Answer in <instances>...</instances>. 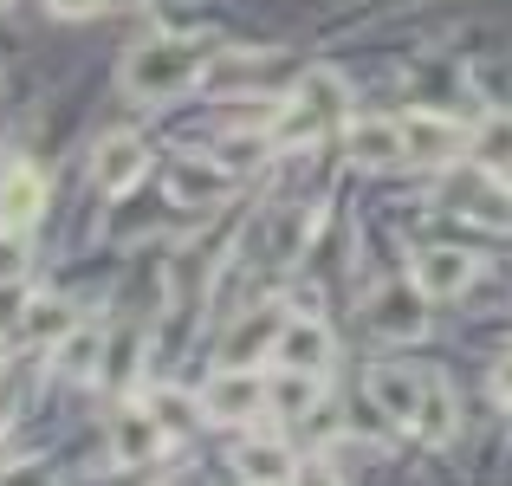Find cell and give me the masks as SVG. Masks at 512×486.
Returning a JSON list of instances; mask_svg holds the SVG:
<instances>
[{
  "label": "cell",
  "instance_id": "cell-9",
  "mask_svg": "<svg viewBox=\"0 0 512 486\" xmlns=\"http://www.w3.org/2000/svg\"><path fill=\"white\" fill-rule=\"evenodd\" d=\"M422 299H428V292L422 286H415V279H409V286H389V292H376V299H370V324H376V331H383V337H422Z\"/></svg>",
  "mask_w": 512,
  "mask_h": 486
},
{
  "label": "cell",
  "instance_id": "cell-1",
  "mask_svg": "<svg viewBox=\"0 0 512 486\" xmlns=\"http://www.w3.org/2000/svg\"><path fill=\"white\" fill-rule=\"evenodd\" d=\"M195 72H201V39L169 33L124 59V91L130 98H175L182 85H195Z\"/></svg>",
  "mask_w": 512,
  "mask_h": 486
},
{
  "label": "cell",
  "instance_id": "cell-15",
  "mask_svg": "<svg viewBox=\"0 0 512 486\" xmlns=\"http://www.w3.org/2000/svg\"><path fill=\"white\" fill-rule=\"evenodd\" d=\"M169 195L182 201V208H208V201L227 195V175L221 169H201V162H182V169L169 175Z\"/></svg>",
  "mask_w": 512,
  "mask_h": 486
},
{
  "label": "cell",
  "instance_id": "cell-21",
  "mask_svg": "<svg viewBox=\"0 0 512 486\" xmlns=\"http://www.w3.org/2000/svg\"><path fill=\"white\" fill-rule=\"evenodd\" d=\"M195 409H201V402H182V396H156L150 402V415L169 428V435H175V428H188V415H195Z\"/></svg>",
  "mask_w": 512,
  "mask_h": 486
},
{
  "label": "cell",
  "instance_id": "cell-24",
  "mask_svg": "<svg viewBox=\"0 0 512 486\" xmlns=\"http://www.w3.org/2000/svg\"><path fill=\"white\" fill-rule=\"evenodd\" d=\"M59 20H91V13H104V0H46Z\"/></svg>",
  "mask_w": 512,
  "mask_h": 486
},
{
  "label": "cell",
  "instance_id": "cell-12",
  "mask_svg": "<svg viewBox=\"0 0 512 486\" xmlns=\"http://www.w3.org/2000/svg\"><path fill=\"white\" fill-rule=\"evenodd\" d=\"M163 435H169V428L156 422L150 409H124V415L111 422V454H117V461H130V467H137V461H150V454L163 448Z\"/></svg>",
  "mask_w": 512,
  "mask_h": 486
},
{
  "label": "cell",
  "instance_id": "cell-5",
  "mask_svg": "<svg viewBox=\"0 0 512 486\" xmlns=\"http://www.w3.org/2000/svg\"><path fill=\"white\" fill-rule=\"evenodd\" d=\"M344 156L357 162V169H402V162H409L402 117L396 124H389V117H357V124L344 130Z\"/></svg>",
  "mask_w": 512,
  "mask_h": 486
},
{
  "label": "cell",
  "instance_id": "cell-29",
  "mask_svg": "<svg viewBox=\"0 0 512 486\" xmlns=\"http://www.w3.org/2000/svg\"><path fill=\"white\" fill-rule=\"evenodd\" d=\"M0 227H7V221H0Z\"/></svg>",
  "mask_w": 512,
  "mask_h": 486
},
{
  "label": "cell",
  "instance_id": "cell-2",
  "mask_svg": "<svg viewBox=\"0 0 512 486\" xmlns=\"http://www.w3.org/2000/svg\"><path fill=\"white\" fill-rule=\"evenodd\" d=\"M344 98H350V91H344L338 72H325V65H318V72H305L299 91H292V104L279 111V130H273V137L279 143H312L318 130H331L344 117Z\"/></svg>",
  "mask_w": 512,
  "mask_h": 486
},
{
  "label": "cell",
  "instance_id": "cell-27",
  "mask_svg": "<svg viewBox=\"0 0 512 486\" xmlns=\"http://www.w3.org/2000/svg\"><path fill=\"white\" fill-rule=\"evenodd\" d=\"M7 474H13V441L0 435V480H7Z\"/></svg>",
  "mask_w": 512,
  "mask_h": 486
},
{
  "label": "cell",
  "instance_id": "cell-16",
  "mask_svg": "<svg viewBox=\"0 0 512 486\" xmlns=\"http://www.w3.org/2000/svg\"><path fill=\"white\" fill-rule=\"evenodd\" d=\"M474 162L493 175H512V117H487V124H474Z\"/></svg>",
  "mask_w": 512,
  "mask_h": 486
},
{
  "label": "cell",
  "instance_id": "cell-10",
  "mask_svg": "<svg viewBox=\"0 0 512 486\" xmlns=\"http://www.w3.org/2000/svg\"><path fill=\"white\" fill-rule=\"evenodd\" d=\"M52 370L72 376V383H91L104 370V324H72V331L52 344Z\"/></svg>",
  "mask_w": 512,
  "mask_h": 486
},
{
  "label": "cell",
  "instance_id": "cell-25",
  "mask_svg": "<svg viewBox=\"0 0 512 486\" xmlns=\"http://www.w3.org/2000/svg\"><path fill=\"white\" fill-rule=\"evenodd\" d=\"M0 486H52V480H46V474H20V467H13V474L0 480Z\"/></svg>",
  "mask_w": 512,
  "mask_h": 486
},
{
  "label": "cell",
  "instance_id": "cell-28",
  "mask_svg": "<svg viewBox=\"0 0 512 486\" xmlns=\"http://www.w3.org/2000/svg\"><path fill=\"white\" fill-rule=\"evenodd\" d=\"M247 486H286V480H247Z\"/></svg>",
  "mask_w": 512,
  "mask_h": 486
},
{
  "label": "cell",
  "instance_id": "cell-4",
  "mask_svg": "<svg viewBox=\"0 0 512 486\" xmlns=\"http://www.w3.org/2000/svg\"><path fill=\"white\" fill-rule=\"evenodd\" d=\"M402 143H409V162H454L461 150H474V130L454 124V117H435V111H409L402 117Z\"/></svg>",
  "mask_w": 512,
  "mask_h": 486
},
{
  "label": "cell",
  "instance_id": "cell-14",
  "mask_svg": "<svg viewBox=\"0 0 512 486\" xmlns=\"http://www.w3.org/2000/svg\"><path fill=\"white\" fill-rule=\"evenodd\" d=\"M234 467L247 480H286V474H299V467H292V454H286V441H240V448H234Z\"/></svg>",
  "mask_w": 512,
  "mask_h": 486
},
{
  "label": "cell",
  "instance_id": "cell-26",
  "mask_svg": "<svg viewBox=\"0 0 512 486\" xmlns=\"http://www.w3.org/2000/svg\"><path fill=\"white\" fill-rule=\"evenodd\" d=\"M493 396H506V402H512V363H500V376H493Z\"/></svg>",
  "mask_w": 512,
  "mask_h": 486
},
{
  "label": "cell",
  "instance_id": "cell-8",
  "mask_svg": "<svg viewBox=\"0 0 512 486\" xmlns=\"http://www.w3.org/2000/svg\"><path fill=\"white\" fill-rule=\"evenodd\" d=\"M415 286L428 299H461L474 286V253L467 247H422L415 253Z\"/></svg>",
  "mask_w": 512,
  "mask_h": 486
},
{
  "label": "cell",
  "instance_id": "cell-19",
  "mask_svg": "<svg viewBox=\"0 0 512 486\" xmlns=\"http://www.w3.org/2000/svg\"><path fill=\"white\" fill-rule=\"evenodd\" d=\"M72 324H78V318L65 312L59 299H33V305H26V337H52V344H59Z\"/></svg>",
  "mask_w": 512,
  "mask_h": 486
},
{
  "label": "cell",
  "instance_id": "cell-20",
  "mask_svg": "<svg viewBox=\"0 0 512 486\" xmlns=\"http://www.w3.org/2000/svg\"><path fill=\"white\" fill-rule=\"evenodd\" d=\"M20 273H26V234L20 227H0V286L20 279Z\"/></svg>",
  "mask_w": 512,
  "mask_h": 486
},
{
  "label": "cell",
  "instance_id": "cell-6",
  "mask_svg": "<svg viewBox=\"0 0 512 486\" xmlns=\"http://www.w3.org/2000/svg\"><path fill=\"white\" fill-rule=\"evenodd\" d=\"M273 363H279V370H299V376H325L331 331L318 318H286V331L273 337Z\"/></svg>",
  "mask_w": 512,
  "mask_h": 486
},
{
  "label": "cell",
  "instance_id": "cell-18",
  "mask_svg": "<svg viewBox=\"0 0 512 486\" xmlns=\"http://www.w3.org/2000/svg\"><path fill=\"white\" fill-rule=\"evenodd\" d=\"M266 396H273V409L279 415H305L318 402V376H299V370H286L279 383H266Z\"/></svg>",
  "mask_w": 512,
  "mask_h": 486
},
{
  "label": "cell",
  "instance_id": "cell-22",
  "mask_svg": "<svg viewBox=\"0 0 512 486\" xmlns=\"http://www.w3.org/2000/svg\"><path fill=\"white\" fill-rule=\"evenodd\" d=\"M13 409H20V370H0V435H7Z\"/></svg>",
  "mask_w": 512,
  "mask_h": 486
},
{
  "label": "cell",
  "instance_id": "cell-11",
  "mask_svg": "<svg viewBox=\"0 0 512 486\" xmlns=\"http://www.w3.org/2000/svg\"><path fill=\"white\" fill-rule=\"evenodd\" d=\"M137 175H143V143L137 137H104L98 150H91V182H98L104 195H124Z\"/></svg>",
  "mask_w": 512,
  "mask_h": 486
},
{
  "label": "cell",
  "instance_id": "cell-7",
  "mask_svg": "<svg viewBox=\"0 0 512 486\" xmlns=\"http://www.w3.org/2000/svg\"><path fill=\"white\" fill-rule=\"evenodd\" d=\"M422 396H428V376H422V370H402V363H383V370H370V402L389 415V422L415 428V415H422Z\"/></svg>",
  "mask_w": 512,
  "mask_h": 486
},
{
  "label": "cell",
  "instance_id": "cell-17",
  "mask_svg": "<svg viewBox=\"0 0 512 486\" xmlns=\"http://www.w3.org/2000/svg\"><path fill=\"white\" fill-rule=\"evenodd\" d=\"M415 435H422V441H448L454 435V396H448V383H435V376H428V396H422V415H415Z\"/></svg>",
  "mask_w": 512,
  "mask_h": 486
},
{
  "label": "cell",
  "instance_id": "cell-13",
  "mask_svg": "<svg viewBox=\"0 0 512 486\" xmlns=\"http://www.w3.org/2000/svg\"><path fill=\"white\" fill-rule=\"evenodd\" d=\"M39 208H46V182H39V169L13 162L7 182H0V221H7V227H26Z\"/></svg>",
  "mask_w": 512,
  "mask_h": 486
},
{
  "label": "cell",
  "instance_id": "cell-23",
  "mask_svg": "<svg viewBox=\"0 0 512 486\" xmlns=\"http://www.w3.org/2000/svg\"><path fill=\"white\" fill-rule=\"evenodd\" d=\"M292 486H344V480H338V467H331V461H305L299 474H292Z\"/></svg>",
  "mask_w": 512,
  "mask_h": 486
},
{
  "label": "cell",
  "instance_id": "cell-3",
  "mask_svg": "<svg viewBox=\"0 0 512 486\" xmlns=\"http://www.w3.org/2000/svg\"><path fill=\"white\" fill-rule=\"evenodd\" d=\"M266 402H273V396H266V376L240 370V363L214 370L208 389H201V415H208V422H260Z\"/></svg>",
  "mask_w": 512,
  "mask_h": 486
}]
</instances>
